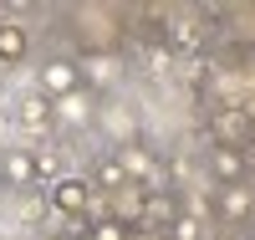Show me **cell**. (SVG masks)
<instances>
[{"label":"cell","mask_w":255,"mask_h":240,"mask_svg":"<svg viewBox=\"0 0 255 240\" xmlns=\"http://www.w3.org/2000/svg\"><path fill=\"white\" fill-rule=\"evenodd\" d=\"M209 138H215L220 148H245V143L255 138V128H250V118H245V107H240V102L215 107V113H209Z\"/></svg>","instance_id":"6da1fadb"},{"label":"cell","mask_w":255,"mask_h":240,"mask_svg":"<svg viewBox=\"0 0 255 240\" xmlns=\"http://www.w3.org/2000/svg\"><path fill=\"white\" fill-rule=\"evenodd\" d=\"M51 210L67 215V220H87V210H92V179L61 174V179L51 184Z\"/></svg>","instance_id":"7a4b0ae2"},{"label":"cell","mask_w":255,"mask_h":240,"mask_svg":"<svg viewBox=\"0 0 255 240\" xmlns=\"http://www.w3.org/2000/svg\"><path fill=\"white\" fill-rule=\"evenodd\" d=\"M82 87V72H77V61L72 56H51L46 67H41V97L56 102V97H72Z\"/></svg>","instance_id":"3957f363"},{"label":"cell","mask_w":255,"mask_h":240,"mask_svg":"<svg viewBox=\"0 0 255 240\" xmlns=\"http://www.w3.org/2000/svg\"><path fill=\"white\" fill-rule=\"evenodd\" d=\"M92 118H97V102H92L87 87H77L72 97H56L51 102V123H61V128H87Z\"/></svg>","instance_id":"277c9868"},{"label":"cell","mask_w":255,"mask_h":240,"mask_svg":"<svg viewBox=\"0 0 255 240\" xmlns=\"http://www.w3.org/2000/svg\"><path fill=\"white\" fill-rule=\"evenodd\" d=\"M0 184H5V189H31L36 184L31 148H5V154H0Z\"/></svg>","instance_id":"5b68a950"},{"label":"cell","mask_w":255,"mask_h":240,"mask_svg":"<svg viewBox=\"0 0 255 240\" xmlns=\"http://www.w3.org/2000/svg\"><path fill=\"white\" fill-rule=\"evenodd\" d=\"M215 205H220V215H225V220L245 225L250 215H255V189H250V184H220Z\"/></svg>","instance_id":"8992f818"},{"label":"cell","mask_w":255,"mask_h":240,"mask_svg":"<svg viewBox=\"0 0 255 240\" xmlns=\"http://www.w3.org/2000/svg\"><path fill=\"white\" fill-rule=\"evenodd\" d=\"M209 169L220 184H245V148H209Z\"/></svg>","instance_id":"52a82bcc"},{"label":"cell","mask_w":255,"mask_h":240,"mask_svg":"<svg viewBox=\"0 0 255 240\" xmlns=\"http://www.w3.org/2000/svg\"><path fill=\"white\" fill-rule=\"evenodd\" d=\"M31 51V36L20 20H0V61H26Z\"/></svg>","instance_id":"ba28073f"},{"label":"cell","mask_w":255,"mask_h":240,"mask_svg":"<svg viewBox=\"0 0 255 240\" xmlns=\"http://www.w3.org/2000/svg\"><path fill=\"white\" fill-rule=\"evenodd\" d=\"M92 184H102L108 194H118V189H128V174H123V164H118V154H108V159H97V169H92Z\"/></svg>","instance_id":"9c48e42d"},{"label":"cell","mask_w":255,"mask_h":240,"mask_svg":"<svg viewBox=\"0 0 255 240\" xmlns=\"http://www.w3.org/2000/svg\"><path fill=\"white\" fill-rule=\"evenodd\" d=\"M163 31H168V41H174V46H184V51H194L199 46V41H204V26H199V20H163Z\"/></svg>","instance_id":"30bf717a"},{"label":"cell","mask_w":255,"mask_h":240,"mask_svg":"<svg viewBox=\"0 0 255 240\" xmlns=\"http://www.w3.org/2000/svg\"><path fill=\"white\" fill-rule=\"evenodd\" d=\"M77 72H82V77H92V82H113V77H118V61H113L108 51H92V56H82V61H77Z\"/></svg>","instance_id":"8fae6325"},{"label":"cell","mask_w":255,"mask_h":240,"mask_svg":"<svg viewBox=\"0 0 255 240\" xmlns=\"http://www.w3.org/2000/svg\"><path fill=\"white\" fill-rule=\"evenodd\" d=\"M87 240H133V230L113 215H97V220H87Z\"/></svg>","instance_id":"7c38bea8"},{"label":"cell","mask_w":255,"mask_h":240,"mask_svg":"<svg viewBox=\"0 0 255 240\" xmlns=\"http://www.w3.org/2000/svg\"><path fill=\"white\" fill-rule=\"evenodd\" d=\"M20 123H26V128H46L51 123V102L46 97H26V102H20Z\"/></svg>","instance_id":"4fadbf2b"},{"label":"cell","mask_w":255,"mask_h":240,"mask_svg":"<svg viewBox=\"0 0 255 240\" xmlns=\"http://www.w3.org/2000/svg\"><path fill=\"white\" fill-rule=\"evenodd\" d=\"M31 164H36V184L41 179H51V184L61 179V159L51 154V148H31Z\"/></svg>","instance_id":"5bb4252c"},{"label":"cell","mask_w":255,"mask_h":240,"mask_svg":"<svg viewBox=\"0 0 255 240\" xmlns=\"http://www.w3.org/2000/svg\"><path fill=\"white\" fill-rule=\"evenodd\" d=\"M168 240H199V220L194 215H179V220L168 225Z\"/></svg>","instance_id":"9a60e30c"},{"label":"cell","mask_w":255,"mask_h":240,"mask_svg":"<svg viewBox=\"0 0 255 240\" xmlns=\"http://www.w3.org/2000/svg\"><path fill=\"white\" fill-rule=\"evenodd\" d=\"M250 164H255V138L245 143V169H250Z\"/></svg>","instance_id":"2e32d148"},{"label":"cell","mask_w":255,"mask_h":240,"mask_svg":"<svg viewBox=\"0 0 255 240\" xmlns=\"http://www.w3.org/2000/svg\"><path fill=\"white\" fill-rule=\"evenodd\" d=\"M215 240H240V235H235V230H220V235H215Z\"/></svg>","instance_id":"e0dca14e"}]
</instances>
